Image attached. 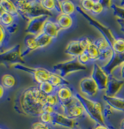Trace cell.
I'll use <instances>...</instances> for the list:
<instances>
[{"instance_id": "6da1fadb", "label": "cell", "mask_w": 124, "mask_h": 129, "mask_svg": "<svg viewBox=\"0 0 124 129\" xmlns=\"http://www.w3.org/2000/svg\"><path fill=\"white\" fill-rule=\"evenodd\" d=\"M46 95L38 87H30L21 92L18 98V106L24 115L39 117L46 104Z\"/></svg>"}, {"instance_id": "7a4b0ae2", "label": "cell", "mask_w": 124, "mask_h": 129, "mask_svg": "<svg viewBox=\"0 0 124 129\" xmlns=\"http://www.w3.org/2000/svg\"><path fill=\"white\" fill-rule=\"evenodd\" d=\"M76 96L84 108L87 117H89L92 121L95 122V124L106 125V120L104 116V104H102L100 101L97 99L88 98L80 94L79 92H76Z\"/></svg>"}, {"instance_id": "3957f363", "label": "cell", "mask_w": 124, "mask_h": 129, "mask_svg": "<svg viewBox=\"0 0 124 129\" xmlns=\"http://www.w3.org/2000/svg\"><path fill=\"white\" fill-rule=\"evenodd\" d=\"M15 4L19 9V13L21 17L29 21L31 19L36 18L39 16H52V13H50L40 4V1L36 0H19Z\"/></svg>"}, {"instance_id": "277c9868", "label": "cell", "mask_w": 124, "mask_h": 129, "mask_svg": "<svg viewBox=\"0 0 124 129\" xmlns=\"http://www.w3.org/2000/svg\"><path fill=\"white\" fill-rule=\"evenodd\" d=\"M88 69L87 66L81 64L77 58H70L68 60L59 62L52 67V72L56 73L64 79L76 73L84 72Z\"/></svg>"}, {"instance_id": "5b68a950", "label": "cell", "mask_w": 124, "mask_h": 129, "mask_svg": "<svg viewBox=\"0 0 124 129\" xmlns=\"http://www.w3.org/2000/svg\"><path fill=\"white\" fill-rule=\"evenodd\" d=\"M17 64H25L22 49L20 44L13 45L11 48L0 52V66L13 68Z\"/></svg>"}, {"instance_id": "8992f818", "label": "cell", "mask_w": 124, "mask_h": 129, "mask_svg": "<svg viewBox=\"0 0 124 129\" xmlns=\"http://www.w3.org/2000/svg\"><path fill=\"white\" fill-rule=\"evenodd\" d=\"M58 111L64 113L67 117L76 120L87 116L84 108L76 95L67 102L59 104V106L58 107Z\"/></svg>"}, {"instance_id": "52a82bcc", "label": "cell", "mask_w": 124, "mask_h": 129, "mask_svg": "<svg viewBox=\"0 0 124 129\" xmlns=\"http://www.w3.org/2000/svg\"><path fill=\"white\" fill-rule=\"evenodd\" d=\"M77 13H79L82 16L84 17V18L88 20L90 25H92L97 31H99V32L101 33V35L103 36V37L106 38L110 43V44H112V43H113V41L115 40L117 36L108 26L105 25L104 23H102L100 20H98L95 16L91 15L90 13H86V12H84L79 6H77Z\"/></svg>"}, {"instance_id": "ba28073f", "label": "cell", "mask_w": 124, "mask_h": 129, "mask_svg": "<svg viewBox=\"0 0 124 129\" xmlns=\"http://www.w3.org/2000/svg\"><path fill=\"white\" fill-rule=\"evenodd\" d=\"M98 86L91 76H85L79 81V93L88 98L95 99L100 93Z\"/></svg>"}, {"instance_id": "9c48e42d", "label": "cell", "mask_w": 124, "mask_h": 129, "mask_svg": "<svg viewBox=\"0 0 124 129\" xmlns=\"http://www.w3.org/2000/svg\"><path fill=\"white\" fill-rule=\"evenodd\" d=\"M90 76L96 81L100 91L104 93L106 91V88H107L108 82H109L110 80V75L105 70L102 64H100L97 62L93 63L91 72H90Z\"/></svg>"}, {"instance_id": "30bf717a", "label": "cell", "mask_w": 124, "mask_h": 129, "mask_svg": "<svg viewBox=\"0 0 124 129\" xmlns=\"http://www.w3.org/2000/svg\"><path fill=\"white\" fill-rule=\"evenodd\" d=\"M50 18L52 17L44 15V16H39L29 20L28 21L27 27H26L27 33L29 35H33V36H38V35L42 34L45 23Z\"/></svg>"}, {"instance_id": "8fae6325", "label": "cell", "mask_w": 124, "mask_h": 129, "mask_svg": "<svg viewBox=\"0 0 124 129\" xmlns=\"http://www.w3.org/2000/svg\"><path fill=\"white\" fill-rule=\"evenodd\" d=\"M85 50H86V46H85L84 38H81L69 42L66 47L65 51L71 58H77L82 54L84 53Z\"/></svg>"}, {"instance_id": "7c38bea8", "label": "cell", "mask_w": 124, "mask_h": 129, "mask_svg": "<svg viewBox=\"0 0 124 129\" xmlns=\"http://www.w3.org/2000/svg\"><path fill=\"white\" fill-rule=\"evenodd\" d=\"M77 125V120L69 118L64 113L57 111L52 114V126L57 125V126H61L67 129H73Z\"/></svg>"}, {"instance_id": "4fadbf2b", "label": "cell", "mask_w": 124, "mask_h": 129, "mask_svg": "<svg viewBox=\"0 0 124 129\" xmlns=\"http://www.w3.org/2000/svg\"><path fill=\"white\" fill-rule=\"evenodd\" d=\"M18 18L5 12L0 17V24L6 27L9 34H13L18 30Z\"/></svg>"}, {"instance_id": "5bb4252c", "label": "cell", "mask_w": 124, "mask_h": 129, "mask_svg": "<svg viewBox=\"0 0 124 129\" xmlns=\"http://www.w3.org/2000/svg\"><path fill=\"white\" fill-rule=\"evenodd\" d=\"M124 88V81L116 79L114 77L110 76L109 82H108L107 88L103 95L107 96H118L120 92Z\"/></svg>"}, {"instance_id": "9a60e30c", "label": "cell", "mask_w": 124, "mask_h": 129, "mask_svg": "<svg viewBox=\"0 0 124 129\" xmlns=\"http://www.w3.org/2000/svg\"><path fill=\"white\" fill-rule=\"evenodd\" d=\"M102 100L106 105L109 106L115 112H124V97L102 95Z\"/></svg>"}, {"instance_id": "2e32d148", "label": "cell", "mask_w": 124, "mask_h": 129, "mask_svg": "<svg viewBox=\"0 0 124 129\" xmlns=\"http://www.w3.org/2000/svg\"><path fill=\"white\" fill-rule=\"evenodd\" d=\"M52 74V71L48 70L46 68H43V67H34L32 71V75L34 81L37 83L38 85L43 83L45 81H49V79Z\"/></svg>"}, {"instance_id": "e0dca14e", "label": "cell", "mask_w": 124, "mask_h": 129, "mask_svg": "<svg viewBox=\"0 0 124 129\" xmlns=\"http://www.w3.org/2000/svg\"><path fill=\"white\" fill-rule=\"evenodd\" d=\"M76 93V92L71 87H69L68 84L61 86L60 88H57V91H56V95L59 97L60 104H63L72 99L73 97H75Z\"/></svg>"}, {"instance_id": "ac0fdd59", "label": "cell", "mask_w": 124, "mask_h": 129, "mask_svg": "<svg viewBox=\"0 0 124 129\" xmlns=\"http://www.w3.org/2000/svg\"><path fill=\"white\" fill-rule=\"evenodd\" d=\"M60 32H61V30L59 26H58V24L56 23L55 20H52V18L49 19L46 21V23H45L43 33H44L45 35H47V36H50L52 39L54 40L59 37Z\"/></svg>"}, {"instance_id": "d6986e66", "label": "cell", "mask_w": 124, "mask_h": 129, "mask_svg": "<svg viewBox=\"0 0 124 129\" xmlns=\"http://www.w3.org/2000/svg\"><path fill=\"white\" fill-rule=\"evenodd\" d=\"M55 21L59 27L61 31H65L71 28L74 25V18L71 15H67L65 13H59L55 17Z\"/></svg>"}, {"instance_id": "ffe728a7", "label": "cell", "mask_w": 124, "mask_h": 129, "mask_svg": "<svg viewBox=\"0 0 124 129\" xmlns=\"http://www.w3.org/2000/svg\"><path fill=\"white\" fill-rule=\"evenodd\" d=\"M123 63H124V54L114 53V55L112 57L110 62L103 67H104L105 70L109 74V75H111L117 68H119V67L123 64Z\"/></svg>"}, {"instance_id": "44dd1931", "label": "cell", "mask_w": 124, "mask_h": 129, "mask_svg": "<svg viewBox=\"0 0 124 129\" xmlns=\"http://www.w3.org/2000/svg\"><path fill=\"white\" fill-rule=\"evenodd\" d=\"M84 41H85V46H86L85 52H87L90 55L92 62L93 63L97 62L99 59V51L97 50V46H96L94 40L90 39L89 37H84Z\"/></svg>"}, {"instance_id": "7402d4cb", "label": "cell", "mask_w": 124, "mask_h": 129, "mask_svg": "<svg viewBox=\"0 0 124 129\" xmlns=\"http://www.w3.org/2000/svg\"><path fill=\"white\" fill-rule=\"evenodd\" d=\"M24 44H25V46H26V49L22 51V56H23V57H26V56L29 55V54H31L32 52L38 50L36 36L28 34L27 36H25V39H24Z\"/></svg>"}, {"instance_id": "603a6c76", "label": "cell", "mask_w": 124, "mask_h": 129, "mask_svg": "<svg viewBox=\"0 0 124 129\" xmlns=\"http://www.w3.org/2000/svg\"><path fill=\"white\" fill-rule=\"evenodd\" d=\"M108 3L109 8L117 20H124V1H109Z\"/></svg>"}, {"instance_id": "cb8c5ba5", "label": "cell", "mask_w": 124, "mask_h": 129, "mask_svg": "<svg viewBox=\"0 0 124 129\" xmlns=\"http://www.w3.org/2000/svg\"><path fill=\"white\" fill-rule=\"evenodd\" d=\"M40 4L50 13H56L57 14L61 13L60 10V1H56V0H40Z\"/></svg>"}, {"instance_id": "d4e9b609", "label": "cell", "mask_w": 124, "mask_h": 129, "mask_svg": "<svg viewBox=\"0 0 124 129\" xmlns=\"http://www.w3.org/2000/svg\"><path fill=\"white\" fill-rule=\"evenodd\" d=\"M60 10L61 13L73 16L75 13H77V5L70 0H62L60 1Z\"/></svg>"}, {"instance_id": "484cf974", "label": "cell", "mask_w": 124, "mask_h": 129, "mask_svg": "<svg viewBox=\"0 0 124 129\" xmlns=\"http://www.w3.org/2000/svg\"><path fill=\"white\" fill-rule=\"evenodd\" d=\"M0 5H1V6L3 7V9H4V11L6 13L14 15L16 17L20 16V13H19V9L17 7V5L13 1H11V0H1Z\"/></svg>"}, {"instance_id": "4316f807", "label": "cell", "mask_w": 124, "mask_h": 129, "mask_svg": "<svg viewBox=\"0 0 124 129\" xmlns=\"http://www.w3.org/2000/svg\"><path fill=\"white\" fill-rule=\"evenodd\" d=\"M36 43H37L38 50L39 49H44L47 48L48 46H50L52 43H53V39L48 36L47 35H45L44 33L36 36Z\"/></svg>"}, {"instance_id": "83f0119b", "label": "cell", "mask_w": 124, "mask_h": 129, "mask_svg": "<svg viewBox=\"0 0 124 129\" xmlns=\"http://www.w3.org/2000/svg\"><path fill=\"white\" fill-rule=\"evenodd\" d=\"M16 79L14 76L12 74H6L2 76L1 78V85L5 88V89H9V88H13L16 85Z\"/></svg>"}, {"instance_id": "f1b7e54d", "label": "cell", "mask_w": 124, "mask_h": 129, "mask_svg": "<svg viewBox=\"0 0 124 129\" xmlns=\"http://www.w3.org/2000/svg\"><path fill=\"white\" fill-rule=\"evenodd\" d=\"M49 81H50L56 88H60V87L63 86V85L68 84L67 80L64 79L63 77H61L60 75H59V74H56V73L52 72V74H51L50 79H49Z\"/></svg>"}, {"instance_id": "f546056e", "label": "cell", "mask_w": 124, "mask_h": 129, "mask_svg": "<svg viewBox=\"0 0 124 129\" xmlns=\"http://www.w3.org/2000/svg\"><path fill=\"white\" fill-rule=\"evenodd\" d=\"M111 46L114 53L124 54V37L116 36V38L111 44Z\"/></svg>"}, {"instance_id": "4dcf8cb0", "label": "cell", "mask_w": 124, "mask_h": 129, "mask_svg": "<svg viewBox=\"0 0 124 129\" xmlns=\"http://www.w3.org/2000/svg\"><path fill=\"white\" fill-rule=\"evenodd\" d=\"M10 34L7 32L6 27L0 24V52L4 51L3 48L8 44Z\"/></svg>"}, {"instance_id": "1f68e13d", "label": "cell", "mask_w": 124, "mask_h": 129, "mask_svg": "<svg viewBox=\"0 0 124 129\" xmlns=\"http://www.w3.org/2000/svg\"><path fill=\"white\" fill-rule=\"evenodd\" d=\"M37 87L39 88V89L46 95L55 94L56 91H57V88H56L50 81H45V82H43V83H41V84H39Z\"/></svg>"}, {"instance_id": "d6a6232c", "label": "cell", "mask_w": 124, "mask_h": 129, "mask_svg": "<svg viewBox=\"0 0 124 129\" xmlns=\"http://www.w3.org/2000/svg\"><path fill=\"white\" fill-rule=\"evenodd\" d=\"M94 42H95V44H96V46H97V50H98L99 53L112 47L109 42L105 37H103V36L100 38H97V39L94 40Z\"/></svg>"}, {"instance_id": "836d02e7", "label": "cell", "mask_w": 124, "mask_h": 129, "mask_svg": "<svg viewBox=\"0 0 124 129\" xmlns=\"http://www.w3.org/2000/svg\"><path fill=\"white\" fill-rule=\"evenodd\" d=\"M105 11H106V6L104 2L100 0H95V4H94L93 9L90 14L93 16H97V15L102 14Z\"/></svg>"}, {"instance_id": "e575fe53", "label": "cell", "mask_w": 124, "mask_h": 129, "mask_svg": "<svg viewBox=\"0 0 124 129\" xmlns=\"http://www.w3.org/2000/svg\"><path fill=\"white\" fill-rule=\"evenodd\" d=\"M94 4H95V0H83V1H80L78 6L84 12L88 13H91Z\"/></svg>"}, {"instance_id": "d590c367", "label": "cell", "mask_w": 124, "mask_h": 129, "mask_svg": "<svg viewBox=\"0 0 124 129\" xmlns=\"http://www.w3.org/2000/svg\"><path fill=\"white\" fill-rule=\"evenodd\" d=\"M46 104H49L51 106H53V107L57 108L59 106L60 102H59V99L58 97V95L55 94H52V95H49L46 96Z\"/></svg>"}, {"instance_id": "8d00e7d4", "label": "cell", "mask_w": 124, "mask_h": 129, "mask_svg": "<svg viewBox=\"0 0 124 129\" xmlns=\"http://www.w3.org/2000/svg\"><path fill=\"white\" fill-rule=\"evenodd\" d=\"M110 76L116 78V79L124 81V63L120 66V67H119V68H117Z\"/></svg>"}, {"instance_id": "74e56055", "label": "cell", "mask_w": 124, "mask_h": 129, "mask_svg": "<svg viewBox=\"0 0 124 129\" xmlns=\"http://www.w3.org/2000/svg\"><path fill=\"white\" fill-rule=\"evenodd\" d=\"M39 118H40V121L43 122V123L52 125V114L43 112L39 116Z\"/></svg>"}, {"instance_id": "f35d334b", "label": "cell", "mask_w": 124, "mask_h": 129, "mask_svg": "<svg viewBox=\"0 0 124 129\" xmlns=\"http://www.w3.org/2000/svg\"><path fill=\"white\" fill-rule=\"evenodd\" d=\"M78 61H79L81 64H84V66H88L89 64H90V63H93L91 60V58H90V55H89L87 52H84V53L82 54L80 57H77Z\"/></svg>"}, {"instance_id": "ab89813d", "label": "cell", "mask_w": 124, "mask_h": 129, "mask_svg": "<svg viewBox=\"0 0 124 129\" xmlns=\"http://www.w3.org/2000/svg\"><path fill=\"white\" fill-rule=\"evenodd\" d=\"M31 129H54V128L52 125L44 124L39 120V121H36L35 123H33Z\"/></svg>"}, {"instance_id": "60d3db41", "label": "cell", "mask_w": 124, "mask_h": 129, "mask_svg": "<svg viewBox=\"0 0 124 129\" xmlns=\"http://www.w3.org/2000/svg\"><path fill=\"white\" fill-rule=\"evenodd\" d=\"M58 111V109L53 106H51L49 104H45L43 106V112H46V113H49V114H54L55 112Z\"/></svg>"}, {"instance_id": "b9f144b4", "label": "cell", "mask_w": 124, "mask_h": 129, "mask_svg": "<svg viewBox=\"0 0 124 129\" xmlns=\"http://www.w3.org/2000/svg\"><path fill=\"white\" fill-rule=\"evenodd\" d=\"M93 129H111L107 125L105 124H95Z\"/></svg>"}, {"instance_id": "7bdbcfd3", "label": "cell", "mask_w": 124, "mask_h": 129, "mask_svg": "<svg viewBox=\"0 0 124 129\" xmlns=\"http://www.w3.org/2000/svg\"><path fill=\"white\" fill-rule=\"evenodd\" d=\"M117 22H118L119 26H120V29L122 33L124 34V20H117Z\"/></svg>"}, {"instance_id": "ee69618b", "label": "cell", "mask_w": 124, "mask_h": 129, "mask_svg": "<svg viewBox=\"0 0 124 129\" xmlns=\"http://www.w3.org/2000/svg\"><path fill=\"white\" fill-rule=\"evenodd\" d=\"M5 95V88L0 84V99L2 98Z\"/></svg>"}, {"instance_id": "f6af8a7d", "label": "cell", "mask_w": 124, "mask_h": 129, "mask_svg": "<svg viewBox=\"0 0 124 129\" xmlns=\"http://www.w3.org/2000/svg\"><path fill=\"white\" fill-rule=\"evenodd\" d=\"M120 129H124V117L120 119Z\"/></svg>"}, {"instance_id": "bcb514c9", "label": "cell", "mask_w": 124, "mask_h": 129, "mask_svg": "<svg viewBox=\"0 0 124 129\" xmlns=\"http://www.w3.org/2000/svg\"><path fill=\"white\" fill-rule=\"evenodd\" d=\"M5 13V11H4V9H3V7L1 6V5H0V17L2 16V14Z\"/></svg>"}, {"instance_id": "7dc6e473", "label": "cell", "mask_w": 124, "mask_h": 129, "mask_svg": "<svg viewBox=\"0 0 124 129\" xmlns=\"http://www.w3.org/2000/svg\"><path fill=\"white\" fill-rule=\"evenodd\" d=\"M73 129H83V128H82V127L80 126L79 125H76V126H75V127H74V128H73Z\"/></svg>"}, {"instance_id": "c3c4849f", "label": "cell", "mask_w": 124, "mask_h": 129, "mask_svg": "<svg viewBox=\"0 0 124 129\" xmlns=\"http://www.w3.org/2000/svg\"><path fill=\"white\" fill-rule=\"evenodd\" d=\"M0 129H3V128H2V127H0Z\"/></svg>"}]
</instances>
